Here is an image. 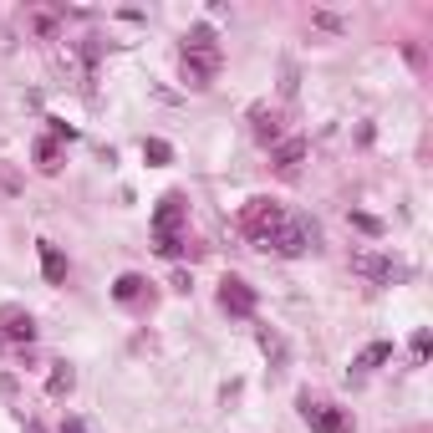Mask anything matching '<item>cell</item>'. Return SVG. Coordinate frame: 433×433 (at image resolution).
Instances as JSON below:
<instances>
[{
	"label": "cell",
	"instance_id": "e0dca14e",
	"mask_svg": "<svg viewBox=\"0 0 433 433\" xmlns=\"http://www.w3.org/2000/svg\"><path fill=\"white\" fill-rule=\"evenodd\" d=\"M311 26H321V31H346V20L332 15V11H316V15H311Z\"/></svg>",
	"mask_w": 433,
	"mask_h": 433
},
{
	"label": "cell",
	"instance_id": "8992f818",
	"mask_svg": "<svg viewBox=\"0 0 433 433\" xmlns=\"http://www.w3.org/2000/svg\"><path fill=\"white\" fill-rule=\"evenodd\" d=\"M352 270H357V275H367V280H403V275H408V270L398 265V260H387V255H372V250L352 255Z\"/></svg>",
	"mask_w": 433,
	"mask_h": 433
},
{
	"label": "cell",
	"instance_id": "52a82bcc",
	"mask_svg": "<svg viewBox=\"0 0 433 433\" xmlns=\"http://www.w3.org/2000/svg\"><path fill=\"white\" fill-rule=\"evenodd\" d=\"M220 306H225L230 316H250V311H255V291L245 286L240 275H225V286H220Z\"/></svg>",
	"mask_w": 433,
	"mask_h": 433
},
{
	"label": "cell",
	"instance_id": "ba28073f",
	"mask_svg": "<svg viewBox=\"0 0 433 433\" xmlns=\"http://www.w3.org/2000/svg\"><path fill=\"white\" fill-rule=\"evenodd\" d=\"M0 327H6V337H15V341H31V337H36V321H31V316H20L15 306L0 311Z\"/></svg>",
	"mask_w": 433,
	"mask_h": 433
},
{
	"label": "cell",
	"instance_id": "9a60e30c",
	"mask_svg": "<svg viewBox=\"0 0 433 433\" xmlns=\"http://www.w3.org/2000/svg\"><path fill=\"white\" fill-rule=\"evenodd\" d=\"M143 158H148V163H168V158H173V148H168L163 138H148V143H143Z\"/></svg>",
	"mask_w": 433,
	"mask_h": 433
},
{
	"label": "cell",
	"instance_id": "5b68a950",
	"mask_svg": "<svg viewBox=\"0 0 433 433\" xmlns=\"http://www.w3.org/2000/svg\"><path fill=\"white\" fill-rule=\"evenodd\" d=\"M280 220H286V209H280L275 199H255V204L245 209V230L255 234V240H265V234H270Z\"/></svg>",
	"mask_w": 433,
	"mask_h": 433
},
{
	"label": "cell",
	"instance_id": "277c9868",
	"mask_svg": "<svg viewBox=\"0 0 433 433\" xmlns=\"http://www.w3.org/2000/svg\"><path fill=\"white\" fill-rule=\"evenodd\" d=\"M301 413H306V423L316 428V433H352V418L341 413V408H332V403H301Z\"/></svg>",
	"mask_w": 433,
	"mask_h": 433
},
{
	"label": "cell",
	"instance_id": "3957f363",
	"mask_svg": "<svg viewBox=\"0 0 433 433\" xmlns=\"http://www.w3.org/2000/svg\"><path fill=\"white\" fill-rule=\"evenodd\" d=\"M179 225H184V194H168V199L158 204V214H153V230H158V255H168V260L184 250Z\"/></svg>",
	"mask_w": 433,
	"mask_h": 433
},
{
	"label": "cell",
	"instance_id": "4fadbf2b",
	"mask_svg": "<svg viewBox=\"0 0 433 433\" xmlns=\"http://www.w3.org/2000/svg\"><path fill=\"white\" fill-rule=\"evenodd\" d=\"M36 158H41V168H46V173H56V168H61V163H56V158H61L56 138H41V143H36Z\"/></svg>",
	"mask_w": 433,
	"mask_h": 433
},
{
	"label": "cell",
	"instance_id": "7c38bea8",
	"mask_svg": "<svg viewBox=\"0 0 433 433\" xmlns=\"http://www.w3.org/2000/svg\"><path fill=\"white\" fill-rule=\"evenodd\" d=\"M255 138L265 143V148L280 143V118H275V113H255Z\"/></svg>",
	"mask_w": 433,
	"mask_h": 433
},
{
	"label": "cell",
	"instance_id": "2e32d148",
	"mask_svg": "<svg viewBox=\"0 0 433 433\" xmlns=\"http://www.w3.org/2000/svg\"><path fill=\"white\" fill-rule=\"evenodd\" d=\"M138 291H143V275H123L118 286H113V296H118V301H138Z\"/></svg>",
	"mask_w": 433,
	"mask_h": 433
},
{
	"label": "cell",
	"instance_id": "d6986e66",
	"mask_svg": "<svg viewBox=\"0 0 433 433\" xmlns=\"http://www.w3.org/2000/svg\"><path fill=\"white\" fill-rule=\"evenodd\" d=\"M67 433H87V428H82V418H67Z\"/></svg>",
	"mask_w": 433,
	"mask_h": 433
},
{
	"label": "cell",
	"instance_id": "9c48e42d",
	"mask_svg": "<svg viewBox=\"0 0 433 433\" xmlns=\"http://www.w3.org/2000/svg\"><path fill=\"white\" fill-rule=\"evenodd\" d=\"M301 158H306V143H301V138H286V143H275V153H270V163H275V168H286V173H291Z\"/></svg>",
	"mask_w": 433,
	"mask_h": 433
},
{
	"label": "cell",
	"instance_id": "6da1fadb",
	"mask_svg": "<svg viewBox=\"0 0 433 433\" xmlns=\"http://www.w3.org/2000/svg\"><path fill=\"white\" fill-rule=\"evenodd\" d=\"M214 72H220V46H214V31H209V26H194V31H189V46H184V82H189V87H209Z\"/></svg>",
	"mask_w": 433,
	"mask_h": 433
},
{
	"label": "cell",
	"instance_id": "8fae6325",
	"mask_svg": "<svg viewBox=\"0 0 433 433\" xmlns=\"http://www.w3.org/2000/svg\"><path fill=\"white\" fill-rule=\"evenodd\" d=\"M387 357H393V341H372V346H367V352L352 362V367H357V372H372V367H382Z\"/></svg>",
	"mask_w": 433,
	"mask_h": 433
},
{
	"label": "cell",
	"instance_id": "5bb4252c",
	"mask_svg": "<svg viewBox=\"0 0 433 433\" xmlns=\"http://www.w3.org/2000/svg\"><path fill=\"white\" fill-rule=\"evenodd\" d=\"M72 382H77V377H72V367L61 362L56 372H51V382H46V387H51V398H61V393H72Z\"/></svg>",
	"mask_w": 433,
	"mask_h": 433
},
{
	"label": "cell",
	"instance_id": "ac0fdd59",
	"mask_svg": "<svg viewBox=\"0 0 433 433\" xmlns=\"http://www.w3.org/2000/svg\"><path fill=\"white\" fill-rule=\"evenodd\" d=\"M352 225L367 230V234H382V220H372V214H352Z\"/></svg>",
	"mask_w": 433,
	"mask_h": 433
},
{
	"label": "cell",
	"instance_id": "7a4b0ae2",
	"mask_svg": "<svg viewBox=\"0 0 433 433\" xmlns=\"http://www.w3.org/2000/svg\"><path fill=\"white\" fill-rule=\"evenodd\" d=\"M311 240H316V230L306 225V220H280L265 240H260V250H275V255H301V250H311Z\"/></svg>",
	"mask_w": 433,
	"mask_h": 433
},
{
	"label": "cell",
	"instance_id": "30bf717a",
	"mask_svg": "<svg viewBox=\"0 0 433 433\" xmlns=\"http://www.w3.org/2000/svg\"><path fill=\"white\" fill-rule=\"evenodd\" d=\"M41 265H46V280H51V286H61V280H67V260H61V250L46 245V240H41Z\"/></svg>",
	"mask_w": 433,
	"mask_h": 433
}]
</instances>
